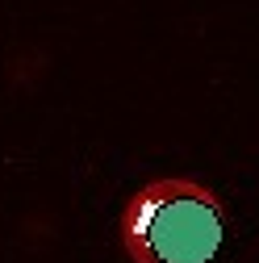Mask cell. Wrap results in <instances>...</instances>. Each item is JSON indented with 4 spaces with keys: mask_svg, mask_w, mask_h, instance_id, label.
<instances>
[{
    "mask_svg": "<svg viewBox=\"0 0 259 263\" xmlns=\"http://www.w3.org/2000/svg\"><path fill=\"white\" fill-rule=\"evenodd\" d=\"M221 192L197 176L146 180L117 213V242L130 263H209L226 242Z\"/></svg>",
    "mask_w": 259,
    "mask_h": 263,
    "instance_id": "cell-1",
    "label": "cell"
}]
</instances>
